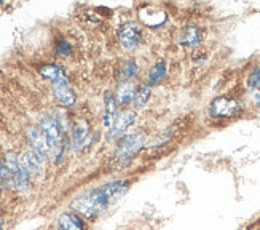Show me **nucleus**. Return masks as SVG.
Masks as SVG:
<instances>
[{"label":"nucleus","instance_id":"f257e3e1","mask_svg":"<svg viewBox=\"0 0 260 230\" xmlns=\"http://www.w3.org/2000/svg\"><path fill=\"white\" fill-rule=\"evenodd\" d=\"M128 189H129L128 181L123 179L110 181L93 190H88L82 195H78L71 206L78 216L93 221L96 217L107 213L128 192Z\"/></svg>","mask_w":260,"mask_h":230},{"label":"nucleus","instance_id":"f03ea898","mask_svg":"<svg viewBox=\"0 0 260 230\" xmlns=\"http://www.w3.org/2000/svg\"><path fill=\"white\" fill-rule=\"evenodd\" d=\"M39 125H40V130L45 136V139L48 142L50 157L56 163L61 162V158L64 155V137H62L64 131L59 126V123L56 122V119L50 117V115H43Z\"/></svg>","mask_w":260,"mask_h":230},{"label":"nucleus","instance_id":"7ed1b4c3","mask_svg":"<svg viewBox=\"0 0 260 230\" xmlns=\"http://www.w3.org/2000/svg\"><path fill=\"white\" fill-rule=\"evenodd\" d=\"M145 144V136L142 133H131V134H125L120 139L118 147L115 151V157L120 163H128L129 160L138 154L142 146Z\"/></svg>","mask_w":260,"mask_h":230},{"label":"nucleus","instance_id":"20e7f679","mask_svg":"<svg viewBox=\"0 0 260 230\" xmlns=\"http://www.w3.org/2000/svg\"><path fill=\"white\" fill-rule=\"evenodd\" d=\"M241 110H243L241 101L230 96L216 98L209 106V115L212 119H233L236 115H240Z\"/></svg>","mask_w":260,"mask_h":230},{"label":"nucleus","instance_id":"39448f33","mask_svg":"<svg viewBox=\"0 0 260 230\" xmlns=\"http://www.w3.org/2000/svg\"><path fill=\"white\" fill-rule=\"evenodd\" d=\"M5 163H7V168L10 171L11 182H13V189L18 192H26L29 189V184H30V176L26 171V168L22 166L21 160L15 154H8L5 158Z\"/></svg>","mask_w":260,"mask_h":230},{"label":"nucleus","instance_id":"423d86ee","mask_svg":"<svg viewBox=\"0 0 260 230\" xmlns=\"http://www.w3.org/2000/svg\"><path fill=\"white\" fill-rule=\"evenodd\" d=\"M118 42L125 50H136L142 42V31L136 22H125L118 29Z\"/></svg>","mask_w":260,"mask_h":230},{"label":"nucleus","instance_id":"0eeeda50","mask_svg":"<svg viewBox=\"0 0 260 230\" xmlns=\"http://www.w3.org/2000/svg\"><path fill=\"white\" fill-rule=\"evenodd\" d=\"M21 163L22 166L26 168V171L29 172V176H39L43 172V163H45V158L37 154L34 149H26L24 152L21 155Z\"/></svg>","mask_w":260,"mask_h":230},{"label":"nucleus","instance_id":"6e6552de","mask_svg":"<svg viewBox=\"0 0 260 230\" xmlns=\"http://www.w3.org/2000/svg\"><path fill=\"white\" fill-rule=\"evenodd\" d=\"M27 139L30 144V149H34L37 154H40L45 160L50 157V147L45 139V136L40 128H29L27 130Z\"/></svg>","mask_w":260,"mask_h":230},{"label":"nucleus","instance_id":"1a4fd4ad","mask_svg":"<svg viewBox=\"0 0 260 230\" xmlns=\"http://www.w3.org/2000/svg\"><path fill=\"white\" fill-rule=\"evenodd\" d=\"M89 142V126L85 120H78L72 130V147L74 151L80 152Z\"/></svg>","mask_w":260,"mask_h":230},{"label":"nucleus","instance_id":"9d476101","mask_svg":"<svg viewBox=\"0 0 260 230\" xmlns=\"http://www.w3.org/2000/svg\"><path fill=\"white\" fill-rule=\"evenodd\" d=\"M53 93L62 106L72 107L75 104V93L69 85V80H62V82L53 83Z\"/></svg>","mask_w":260,"mask_h":230},{"label":"nucleus","instance_id":"9b49d317","mask_svg":"<svg viewBox=\"0 0 260 230\" xmlns=\"http://www.w3.org/2000/svg\"><path fill=\"white\" fill-rule=\"evenodd\" d=\"M136 122V112L133 110H126L123 113H118V117L115 120V125L114 128H112L107 134L109 137H115V136H121L123 133H125L129 126Z\"/></svg>","mask_w":260,"mask_h":230},{"label":"nucleus","instance_id":"f8f14e48","mask_svg":"<svg viewBox=\"0 0 260 230\" xmlns=\"http://www.w3.org/2000/svg\"><path fill=\"white\" fill-rule=\"evenodd\" d=\"M141 13L150 15V16H139L144 24L149 27H158V26L165 24V21H166V13L163 10H158L156 7L147 5V7H144V10H141Z\"/></svg>","mask_w":260,"mask_h":230},{"label":"nucleus","instance_id":"ddd939ff","mask_svg":"<svg viewBox=\"0 0 260 230\" xmlns=\"http://www.w3.org/2000/svg\"><path fill=\"white\" fill-rule=\"evenodd\" d=\"M58 230H85L82 216L77 213H64L58 219Z\"/></svg>","mask_w":260,"mask_h":230},{"label":"nucleus","instance_id":"4468645a","mask_svg":"<svg viewBox=\"0 0 260 230\" xmlns=\"http://www.w3.org/2000/svg\"><path fill=\"white\" fill-rule=\"evenodd\" d=\"M118 104H117V99L115 96L107 95L106 96V113H104V128L107 130V133L114 128L115 120L118 117Z\"/></svg>","mask_w":260,"mask_h":230},{"label":"nucleus","instance_id":"2eb2a0df","mask_svg":"<svg viewBox=\"0 0 260 230\" xmlns=\"http://www.w3.org/2000/svg\"><path fill=\"white\" fill-rule=\"evenodd\" d=\"M39 72L43 78L51 80L53 83L56 82H62V80H69L64 69L59 64H45L39 69Z\"/></svg>","mask_w":260,"mask_h":230},{"label":"nucleus","instance_id":"dca6fc26","mask_svg":"<svg viewBox=\"0 0 260 230\" xmlns=\"http://www.w3.org/2000/svg\"><path fill=\"white\" fill-rule=\"evenodd\" d=\"M180 43L185 45L188 48H195L201 43V31L197 26H187L179 37Z\"/></svg>","mask_w":260,"mask_h":230},{"label":"nucleus","instance_id":"f3484780","mask_svg":"<svg viewBox=\"0 0 260 230\" xmlns=\"http://www.w3.org/2000/svg\"><path fill=\"white\" fill-rule=\"evenodd\" d=\"M134 96H136V87L131 82H123L118 87L117 95H115L117 104L118 106H128L134 101Z\"/></svg>","mask_w":260,"mask_h":230},{"label":"nucleus","instance_id":"a211bd4d","mask_svg":"<svg viewBox=\"0 0 260 230\" xmlns=\"http://www.w3.org/2000/svg\"><path fill=\"white\" fill-rule=\"evenodd\" d=\"M150 95H152V90H150V85L149 83H144V85H139L136 88V96H134V101L133 104L136 109H142L149 104V99H150Z\"/></svg>","mask_w":260,"mask_h":230},{"label":"nucleus","instance_id":"6ab92c4d","mask_svg":"<svg viewBox=\"0 0 260 230\" xmlns=\"http://www.w3.org/2000/svg\"><path fill=\"white\" fill-rule=\"evenodd\" d=\"M166 77V63L165 61H158L149 72V85H158L161 80Z\"/></svg>","mask_w":260,"mask_h":230},{"label":"nucleus","instance_id":"aec40b11","mask_svg":"<svg viewBox=\"0 0 260 230\" xmlns=\"http://www.w3.org/2000/svg\"><path fill=\"white\" fill-rule=\"evenodd\" d=\"M138 72H139V66H138V63H136V61H129V63H126L125 66H123L121 74H120L121 83H123V82H129V80H131L133 77L138 75Z\"/></svg>","mask_w":260,"mask_h":230},{"label":"nucleus","instance_id":"412c9836","mask_svg":"<svg viewBox=\"0 0 260 230\" xmlns=\"http://www.w3.org/2000/svg\"><path fill=\"white\" fill-rule=\"evenodd\" d=\"M0 187L4 189H13V182H11L10 171L7 168L5 160L0 158Z\"/></svg>","mask_w":260,"mask_h":230},{"label":"nucleus","instance_id":"4be33fe9","mask_svg":"<svg viewBox=\"0 0 260 230\" xmlns=\"http://www.w3.org/2000/svg\"><path fill=\"white\" fill-rule=\"evenodd\" d=\"M247 87L254 91H260V64L252 69V72L247 75Z\"/></svg>","mask_w":260,"mask_h":230},{"label":"nucleus","instance_id":"5701e85b","mask_svg":"<svg viewBox=\"0 0 260 230\" xmlns=\"http://www.w3.org/2000/svg\"><path fill=\"white\" fill-rule=\"evenodd\" d=\"M56 53H58L59 56H69L72 53L71 43L67 42V40H61L58 45H56Z\"/></svg>","mask_w":260,"mask_h":230},{"label":"nucleus","instance_id":"b1692460","mask_svg":"<svg viewBox=\"0 0 260 230\" xmlns=\"http://www.w3.org/2000/svg\"><path fill=\"white\" fill-rule=\"evenodd\" d=\"M252 99H254V104H255L257 107H260V91H254Z\"/></svg>","mask_w":260,"mask_h":230},{"label":"nucleus","instance_id":"393cba45","mask_svg":"<svg viewBox=\"0 0 260 230\" xmlns=\"http://www.w3.org/2000/svg\"><path fill=\"white\" fill-rule=\"evenodd\" d=\"M258 230H260V227H258Z\"/></svg>","mask_w":260,"mask_h":230}]
</instances>
